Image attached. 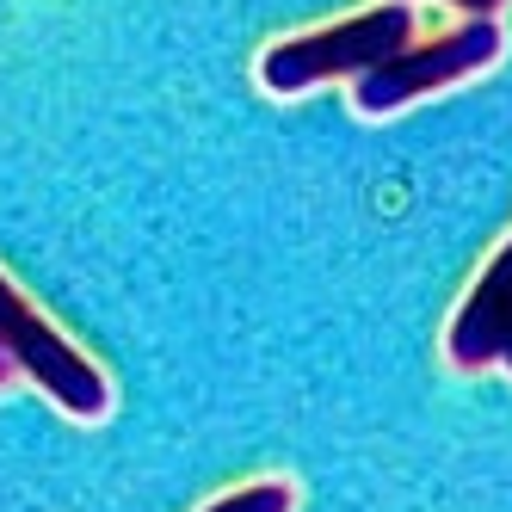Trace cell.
Wrapping results in <instances>:
<instances>
[{
	"instance_id": "obj_1",
	"label": "cell",
	"mask_w": 512,
	"mask_h": 512,
	"mask_svg": "<svg viewBox=\"0 0 512 512\" xmlns=\"http://www.w3.org/2000/svg\"><path fill=\"white\" fill-rule=\"evenodd\" d=\"M414 44V7L408 0H377L352 19H334V25H315V31H297V38H278L260 50V87L272 99H303L315 87H334V81H358L364 68L389 62L395 50Z\"/></svg>"
},
{
	"instance_id": "obj_2",
	"label": "cell",
	"mask_w": 512,
	"mask_h": 512,
	"mask_svg": "<svg viewBox=\"0 0 512 512\" xmlns=\"http://www.w3.org/2000/svg\"><path fill=\"white\" fill-rule=\"evenodd\" d=\"M500 50H506L500 19L469 13L463 25L445 31V38L408 44V50H395L389 62L364 68V75L352 81V105H358V118H395V112H408V105H420L432 93L488 75V68L500 62Z\"/></svg>"
},
{
	"instance_id": "obj_3",
	"label": "cell",
	"mask_w": 512,
	"mask_h": 512,
	"mask_svg": "<svg viewBox=\"0 0 512 512\" xmlns=\"http://www.w3.org/2000/svg\"><path fill=\"white\" fill-rule=\"evenodd\" d=\"M0 346L19 364V377L38 383L68 420L93 426V420L112 414V383H105V371L62 334V327H50L38 315V303H31L7 272H0Z\"/></svg>"
},
{
	"instance_id": "obj_4",
	"label": "cell",
	"mask_w": 512,
	"mask_h": 512,
	"mask_svg": "<svg viewBox=\"0 0 512 512\" xmlns=\"http://www.w3.org/2000/svg\"><path fill=\"white\" fill-rule=\"evenodd\" d=\"M445 364L463 377H482V371L512 377V235L488 253V266L463 290V303L445 327Z\"/></svg>"
},
{
	"instance_id": "obj_5",
	"label": "cell",
	"mask_w": 512,
	"mask_h": 512,
	"mask_svg": "<svg viewBox=\"0 0 512 512\" xmlns=\"http://www.w3.org/2000/svg\"><path fill=\"white\" fill-rule=\"evenodd\" d=\"M204 512H297V488L284 475H266V482H241L229 494H216Z\"/></svg>"
},
{
	"instance_id": "obj_6",
	"label": "cell",
	"mask_w": 512,
	"mask_h": 512,
	"mask_svg": "<svg viewBox=\"0 0 512 512\" xmlns=\"http://www.w3.org/2000/svg\"><path fill=\"white\" fill-rule=\"evenodd\" d=\"M445 7H457L463 19H469V13H482V19H500V7H506V0H445Z\"/></svg>"
},
{
	"instance_id": "obj_7",
	"label": "cell",
	"mask_w": 512,
	"mask_h": 512,
	"mask_svg": "<svg viewBox=\"0 0 512 512\" xmlns=\"http://www.w3.org/2000/svg\"><path fill=\"white\" fill-rule=\"evenodd\" d=\"M13 377H19V364L7 358V346H0V395H7V389H13Z\"/></svg>"
}]
</instances>
